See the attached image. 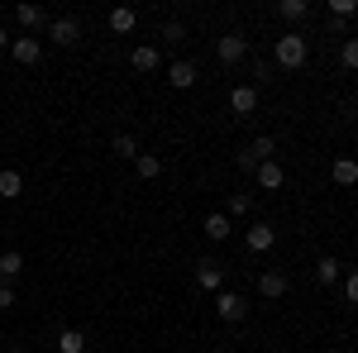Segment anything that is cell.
<instances>
[{
    "label": "cell",
    "mask_w": 358,
    "mask_h": 353,
    "mask_svg": "<svg viewBox=\"0 0 358 353\" xmlns=\"http://www.w3.org/2000/svg\"><path fill=\"white\" fill-rule=\"evenodd\" d=\"M134 24H138V10H129V5L110 10V34H134Z\"/></svg>",
    "instance_id": "obj_17"
},
{
    "label": "cell",
    "mask_w": 358,
    "mask_h": 353,
    "mask_svg": "<svg viewBox=\"0 0 358 353\" xmlns=\"http://www.w3.org/2000/svg\"><path fill=\"white\" fill-rule=\"evenodd\" d=\"M10 43H15V38H10V29L0 24V48H10Z\"/></svg>",
    "instance_id": "obj_32"
},
{
    "label": "cell",
    "mask_w": 358,
    "mask_h": 353,
    "mask_svg": "<svg viewBox=\"0 0 358 353\" xmlns=\"http://www.w3.org/2000/svg\"><path fill=\"white\" fill-rule=\"evenodd\" d=\"M215 57H220L224 67H239V62L248 57V38L244 34H224L220 43H215Z\"/></svg>",
    "instance_id": "obj_3"
},
{
    "label": "cell",
    "mask_w": 358,
    "mask_h": 353,
    "mask_svg": "<svg viewBox=\"0 0 358 353\" xmlns=\"http://www.w3.org/2000/svg\"><path fill=\"white\" fill-rule=\"evenodd\" d=\"M339 282H344V301H349V305H358V272H344Z\"/></svg>",
    "instance_id": "obj_29"
},
{
    "label": "cell",
    "mask_w": 358,
    "mask_h": 353,
    "mask_svg": "<svg viewBox=\"0 0 358 353\" xmlns=\"http://www.w3.org/2000/svg\"><path fill=\"white\" fill-rule=\"evenodd\" d=\"M339 277H344V263H339L334 253H325V258H315V282H320V287H334Z\"/></svg>",
    "instance_id": "obj_11"
},
{
    "label": "cell",
    "mask_w": 358,
    "mask_h": 353,
    "mask_svg": "<svg viewBox=\"0 0 358 353\" xmlns=\"http://www.w3.org/2000/svg\"><path fill=\"white\" fill-rule=\"evenodd\" d=\"M229 110H234L239 120H248V115L258 110V86H234V91H229Z\"/></svg>",
    "instance_id": "obj_10"
},
{
    "label": "cell",
    "mask_w": 358,
    "mask_h": 353,
    "mask_svg": "<svg viewBox=\"0 0 358 353\" xmlns=\"http://www.w3.org/2000/svg\"><path fill=\"white\" fill-rule=\"evenodd\" d=\"M24 196V177L15 167H0V201H20Z\"/></svg>",
    "instance_id": "obj_14"
},
{
    "label": "cell",
    "mask_w": 358,
    "mask_h": 353,
    "mask_svg": "<svg viewBox=\"0 0 358 353\" xmlns=\"http://www.w3.org/2000/svg\"><path fill=\"white\" fill-rule=\"evenodd\" d=\"M339 62H344L349 72H358V38H344V48H339Z\"/></svg>",
    "instance_id": "obj_28"
},
{
    "label": "cell",
    "mask_w": 358,
    "mask_h": 353,
    "mask_svg": "<svg viewBox=\"0 0 358 353\" xmlns=\"http://www.w3.org/2000/svg\"><path fill=\"white\" fill-rule=\"evenodd\" d=\"M48 38H53V43H62V48H72V43H82V24H77L72 15L48 20Z\"/></svg>",
    "instance_id": "obj_5"
},
{
    "label": "cell",
    "mask_w": 358,
    "mask_h": 353,
    "mask_svg": "<svg viewBox=\"0 0 358 353\" xmlns=\"http://www.w3.org/2000/svg\"><path fill=\"white\" fill-rule=\"evenodd\" d=\"M0 310H15V287L10 282H0Z\"/></svg>",
    "instance_id": "obj_31"
},
{
    "label": "cell",
    "mask_w": 358,
    "mask_h": 353,
    "mask_svg": "<svg viewBox=\"0 0 358 353\" xmlns=\"http://www.w3.org/2000/svg\"><path fill=\"white\" fill-rule=\"evenodd\" d=\"M15 20L29 29V34H38V29H48V15H43V5H15Z\"/></svg>",
    "instance_id": "obj_13"
},
{
    "label": "cell",
    "mask_w": 358,
    "mask_h": 353,
    "mask_svg": "<svg viewBox=\"0 0 358 353\" xmlns=\"http://www.w3.org/2000/svg\"><path fill=\"white\" fill-rule=\"evenodd\" d=\"M215 315H220L224 325H239L248 315V301L239 296V291H215Z\"/></svg>",
    "instance_id": "obj_2"
},
{
    "label": "cell",
    "mask_w": 358,
    "mask_h": 353,
    "mask_svg": "<svg viewBox=\"0 0 358 353\" xmlns=\"http://www.w3.org/2000/svg\"><path fill=\"white\" fill-rule=\"evenodd\" d=\"M134 172L143 177V182H153V177H163V158H158V153H138V158H134Z\"/></svg>",
    "instance_id": "obj_20"
},
{
    "label": "cell",
    "mask_w": 358,
    "mask_h": 353,
    "mask_svg": "<svg viewBox=\"0 0 358 353\" xmlns=\"http://www.w3.org/2000/svg\"><path fill=\"white\" fill-rule=\"evenodd\" d=\"M330 15H334V24L354 20V15H358V0H330Z\"/></svg>",
    "instance_id": "obj_25"
},
{
    "label": "cell",
    "mask_w": 358,
    "mask_h": 353,
    "mask_svg": "<svg viewBox=\"0 0 358 353\" xmlns=\"http://www.w3.org/2000/svg\"><path fill=\"white\" fill-rule=\"evenodd\" d=\"M234 163H239V172H258V158H253V148H239V158H234Z\"/></svg>",
    "instance_id": "obj_30"
},
{
    "label": "cell",
    "mask_w": 358,
    "mask_h": 353,
    "mask_svg": "<svg viewBox=\"0 0 358 353\" xmlns=\"http://www.w3.org/2000/svg\"><path fill=\"white\" fill-rule=\"evenodd\" d=\"M248 210H253V196H248V191H229V206H224V215L239 219V215H248Z\"/></svg>",
    "instance_id": "obj_22"
},
{
    "label": "cell",
    "mask_w": 358,
    "mask_h": 353,
    "mask_svg": "<svg viewBox=\"0 0 358 353\" xmlns=\"http://www.w3.org/2000/svg\"><path fill=\"white\" fill-rule=\"evenodd\" d=\"M5 353H20V349H5Z\"/></svg>",
    "instance_id": "obj_33"
},
{
    "label": "cell",
    "mask_w": 358,
    "mask_h": 353,
    "mask_svg": "<svg viewBox=\"0 0 358 353\" xmlns=\"http://www.w3.org/2000/svg\"><path fill=\"white\" fill-rule=\"evenodd\" d=\"M24 272V253L20 248H5L0 253V282H10V277H20Z\"/></svg>",
    "instance_id": "obj_19"
},
{
    "label": "cell",
    "mask_w": 358,
    "mask_h": 353,
    "mask_svg": "<svg viewBox=\"0 0 358 353\" xmlns=\"http://www.w3.org/2000/svg\"><path fill=\"white\" fill-rule=\"evenodd\" d=\"M306 34H282L273 43V57H277V67H287V72H296V67H306Z\"/></svg>",
    "instance_id": "obj_1"
},
{
    "label": "cell",
    "mask_w": 358,
    "mask_h": 353,
    "mask_svg": "<svg viewBox=\"0 0 358 353\" xmlns=\"http://www.w3.org/2000/svg\"><path fill=\"white\" fill-rule=\"evenodd\" d=\"M253 177H258V187L263 191H282V182H287V172H282V163H258V172H253Z\"/></svg>",
    "instance_id": "obj_12"
},
{
    "label": "cell",
    "mask_w": 358,
    "mask_h": 353,
    "mask_svg": "<svg viewBox=\"0 0 358 353\" xmlns=\"http://www.w3.org/2000/svg\"><path fill=\"white\" fill-rule=\"evenodd\" d=\"M287 287H292V282H287V272H282V268H268L263 277H258V296H268V301H282V296H287Z\"/></svg>",
    "instance_id": "obj_8"
},
{
    "label": "cell",
    "mask_w": 358,
    "mask_h": 353,
    "mask_svg": "<svg viewBox=\"0 0 358 353\" xmlns=\"http://www.w3.org/2000/svg\"><path fill=\"white\" fill-rule=\"evenodd\" d=\"M244 244H248V253H268V248L277 244V229H273V224H263V219H258V224H248Z\"/></svg>",
    "instance_id": "obj_9"
},
{
    "label": "cell",
    "mask_w": 358,
    "mask_h": 353,
    "mask_svg": "<svg viewBox=\"0 0 358 353\" xmlns=\"http://www.w3.org/2000/svg\"><path fill=\"white\" fill-rule=\"evenodd\" d=\"M110 148H115V158H129V163L138 158V138H134V134H115Z\"/></svg>",
    "instance_id": "obj_23"
},
{
    "label": "cell",
    "mask_w": 358,
    "mask_h": 353,
    "mask_svg": "<svg viewBox=\"0 0 358 353\" xmlns=\"http://www.w3.org/2000/svg\"><path fill=\"white\" fill-rule=\"evenodd\" d=\"M196 282H201L206 291H224V263L220 258H201V263H196Z\"/></svg>",
    "instance_id": "obj_6"
},
{
    "label": "cell",
    "mask_w": 358,
    "mask_h": 353,
    "mask_svg": "<svg viewBox=\"0 0 358 353\" xmlns=\"http://www.w3.org/2000/svg\"><path fill=\"white\" fill-rule=\"evenodd\" d=\"M196 77H201V72H196V62H172V67H167V82L177 86V91L196 86Z\"/></svg>",
    "instance_id": "obj_16"
},
{
    "label": "cell",
    "mask_w": 358,
    "mask_h": 353,
    "mask_svg": "<svg viewBox=\"0 0 358 353\" xmlns=\"http://www.w3.org/2000/svg\"><path fill=\"white\" fill-rule=\"evenodd\" d=\"M277 15L296 24V20H306V15H310V5H306V0H282V5H277Z\"/></svg>",
    "instance_id": "obj_24"
},
{
    "label": "cell",
    "mask_w": 358,
    "mask_h": 353,
    "mask_svg": "<svg viewBox=\"0 0 358 353\" xmlns=\"http://www.w3.org/2000/svg\"><path fill=\"white\" fill-rule=\"evenodd\" d=\"M57 353H86V334L82 329H62L57 334Z\"/></svg>",
    "instance_id": "obj_21"
},
{
    "label": "cell",
    "mask_w": 358,
    "mask_h": 353,
    "mask_svg": "<svg viewBox=\"0 0 358 353\" xmlns=\"http://www.w3.org/2000/svg\"><path fill=\"white\" fill-rule=\"evenodd\" d=\"M129 67H134V72H158V67H163V48H158V43H138L134 53H129Z\"/></svg>",
    "instance_id": "obj_7"
},
{
    "label": "cell",
    "mask_w": 358,
    "mask_h": 353,
    "mask_svg": "<svg viewBox=\"0 0 358 353\" xmlns=\"http://www.w3.org/2000/svg\"><path fill=\"white\" fill-rule=\"evenodd\" d=\"M201 229H206V239L224 244V239H229V215H224V210H215V215H206V224H201Z\"/></svg>",
    "instance_id": "obj_18"
},
{
    "label": "cell",
    "mask_w": 358,
    "mask_h": 353,
    "mask_svg": "<svg viewBox=\"0 0 358 353\" xmlns=\"http://www.w3.org/2000/svg\"><path fill=\"white\" fill-rule=\"evenodd\" d=\"M10 57H15L20 67H34V62H43V43H38V34H24V38H15V43H10Z\"/></svg>",
    "instance_id": "obj_4"
},
{
    "label": "cell",
    "mask_w": 358,
    "mask_h": 353,
    "mask_svg": "<svg viewBox=\"0 0 358 353\" xmlns=\"http://www.w3.org/2000/svg\"><path fill=\"white\" fill-rule=\"evenodd\" d=\"M248 148H253V158H258V163H273V153H277V143H273L268 134H263V138H253Z\"/></svg>",
    "instance_id": "obj_27"
},
{
    "label": "cell",
    "mask_w": 358,
    "mask_h": 353,
    "mask_svg": "<svg viewBox=\"0 0 358 353\" xmlns=\"http://www.w3.org/2000/svg\"><path fill=\"white\" fill-rule=\"evenodd\" d=\"M330 177H334V187H358V158H334Z\"/></svg>",
    "instance_id": "obj_15"
},
{
    "label": "cell",
    "mask_w": 358,
    "mask_h": 353,
    "mask_svg": "<svg viewBox=\"0 0 358 353\" xmlns=\"http://www.w3.org/2000/svg\"><path fill=\"white\" fill-rule=\"evenodd\" d=\"M163 43H172V48L187 43V24H182V20H167V24H163Z\"/></svg>",
    "instance_id": "obj_26"
}]
</instances>
